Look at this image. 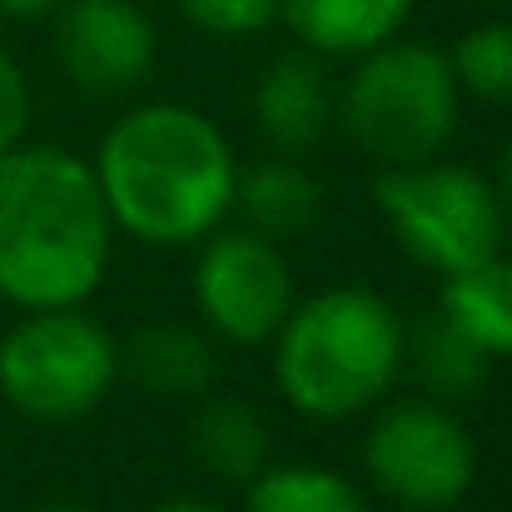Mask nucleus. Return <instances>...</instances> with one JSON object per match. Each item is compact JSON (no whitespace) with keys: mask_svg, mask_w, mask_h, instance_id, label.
Listing matches in <instances>:
<instances>
[{"mask_svg":"<svg viewBox=\"0 0 512 512\" xmlns=\"http://www.w3.org/2000/svg\"><path fill=\"white\" fill-rule=\"evenodd\" d=\"M194 304L214 339L259 348L294 309V274L274 239L254 229H214L194 264Z\"/></svg>","mask_w":512,"mask_h":512,"instance_id":"8","label":"nucleus"},{"mask_svg":"<svg viewBox=\"0 0 512 512\" xmlns=\"http://www.w3.org/2000/svg\"><path fill=\"white\" fill-rule=\"evenodd\" d=\"M448 65L458 75V90L493 105H512V20H483L463 30L448 50Z\"/></svg>","mask_w":512,"mask_h":512,"instance_id":"18","label":"nucleus"},{"mask_svg":"<svg viewBox=\"0 0 512 512\" xmlns=\"http://www.w3.org/2000/svg\"><path fill=\"white\" fill-rule=\"evenodd\" d=\"M319 204H324L319 179L294 160H264V165L239 170V179H234V209L249 219L254 234H264L274 244L314 229Z\"/></svg>","mask_w":512,"mask_h":512,"instance_id":"12","label":"nucleus"},{"mask_svg":"<svg viewBox=\"0 0 512 512\" xmlns=\"http://www.w3.org/2000/svg\"><path fill=\"white\" fill-rule=\"evenodd\" d=\"M25 125H30V85L25 70L0 50V155L25 140Z\"/></svg>","mask_w":512,"mask_h":512,"instance_id":"20","label":"nucleus"},{"mask_svg":"<svg viewBox=\"0 0 512 512\" xmlns=\"http://www.w3.org/2000/svg\"><path fill=\"white\" fill-rule=\"evenodd\" d=\"M120 378V343L80 309H25L0 339V398L35 423H75Z\"/></svg>","mask_w":512,"mask_h":512,"instance_id":"6","label":"nucleus"},{"mask_svg":"<svg viewBox=\"0 0 512 512\" xmlns=\"http://www.w3.org/2000/svg\"><path fill=\"white\" fill-rule=\"evenodd\" d=\"M155 25L135 0H60L55 60L90 95H125L155 70Z\"/></svg>","mask_w":512,"mask_h":512,"instance_id":"9","label":"nucleus"},{"mask_svg":"<svg viewBox=\"0 0 512 512\" xmlns=\"http://www.w3.org/2000/svg\"><path fill=\"white\" fill-rule=\"evenodd\" d=\"M155 512H224V508H214V503H204V498H174V503H160Z\"/></svg>","mask_w":512,"mask_h":512,"instance_id":"23","label":"nucleus"},{"mask_svg":"<svg viewBox=\"0 0 512 512\" xmlns=\"http://www.w3.org/2000/svg\"><path fill=\"white\" fill-rule=\"evenodd\" d=\"M498 199H503V214L512 219V140L503 150V179H498Z\"/></svg>","mask_w":512,"mask_h":512,"instance_id":"22","label":"nucleus"},{"mask_svg":"<svg viewBox=\"0 0 512 512\" xmlns=\"http://www.w3.org/2000/svg\"><path fill=\"white\" fill-rule=\"evenodd\" d=\"M413 368H418V378L428 383V393H433L438 403H453V398H473V393L488 383L493 358L468 339L458 324H448V319L438 314V319L418 334V343H413Z\"/></svg>","mask_w":512,"mask_h":512,"instance_id":"17","label":"nucleus"},{"mask_svg":"<svg viewBox=\"0 0 512 512\" xmlns=\"http://www.w3.org/2000/svg\"><path fill=\"white\" fill-rule=\"evenodd\" d=\"M40 512H95V508H85V503H50V508H40Z\"/></svg>","mask_w":512,"mask_h":512,"instance_id":"24","label":"nucleus"},{"mask_svg":"<svg viewBox=\"0 0 512 512\" xmlns=\"http://www.w3.org/2000/svg\"><path fill=\"white\" fill-rule=\"evenodd\" d=\"M458 75L443 50L413 40H383L358 55L343 85V130L353 145L398 170L433 160L458 130Z\"/></svg>","mask_w":512,"mask_h":512,"instance_id":"4","label":"nucleus"},{"mask_svg":"<svg viewBox=\"0 0 512 512\" xmlns=\"http://www.w3.org/2000/svg\"><path fill=\"white\" fill-rule=\"evenodd\" d=\"M373 204L383 209L393 239L433 274H463L493 254H503L508 214L498 184L468 165H398L373 184Z\"/></svg>","mask_w":512,"mask_h":512,"instance_id":"5","label":"nucleus"},{"mask_svg":"<svg viewBox=\"0 0 512 512\" xmlns=\"http://www.w3.org/2000/svg\"><path fill=\"white\" fill-rule=\"evenodd\" d=\"M488 358H512V259L493 254L463 274L443 279V309Z\"/></svg>","mask_w":512,"mask_h":512,"instance_id":"13","label":"nucleus"},{"mask_svg":"<svg viewBox=\"0 0 512 512\" xmlns=\"http://www.w3.org/2000/svg\"><path fill=\"white\" fill-rule=\"evenodd\" d=\"M184 10L189 25H199L204 35H224V40H249L259 30H269L279 20L284 0H174Z\"/></svg>","mask_w":512,"mask_h":512,"instance_id":"19","label":"nucleus"},{"mask_svg":"<svg viewBox=\"0 0 512 512\" xmlns=\"http://www.w3.org/2000/svg\"><path fill=\"white\" fill-rule=\"evenodd\" d=\"M269 343L284 403L314 423L373 413L408 358L398 309L363 284H339L294 304Z\"/></svg>","mask_w":512,"mask_h":512,"instance_id":"3","label":"nucleus"},{"mask_svg":"<svg viewBox=\"0 0 512 512\" xmlns=\"http://www.w3.org/2000/svg\"><path fill=\"white\" fill-rule=\"evenodd\" d=\"M254 125L279 155L314 150L334 125V90L314 50L279 55L254 85Z\"/></svg>","mask_w":512,"mask_h":512,"instance_id":"10","label":"nucleus"},{"mask_svg":"<svg viewBox=\"0 0 512 512\" xmlns=\"http://www.w3.org/2000/svg\"><path fill=\"white\" fill-rule=\"evenodd\" d=\"M413 0H284L279 15L314 55H363L393 40Z\"/></svg>","mask_w":512,"mask_h":512,"instance_id":"11","label":"nucleus"},{"mask_svg":"<svg viewBox=\"0 0 512 512\" xmlns=\"http://www.w3.org/2000/svg\"><path fill=\"white\" fill-rule=\"evenodd\" d=\"M55 10H60V0H0V15L5 20H45Z\"/></svg>","mask_w":512,"mask_h":512,"instance_id":"21","label":"nucleus"},{"mask_svg":"<svg viewBox=\"0 0 512 512\" xmlns=\"http://www.w3.org/2000/svg\"><path fill=\"white\" fill-rule=\"evenodd\" d=\"M130 368L150 393L194 398L214 378V348L204 334H194L184 324H155L130 339Z\"/></svg>","mask_w":512,"mask_h":512,"instance_id":"16","label":"nucleus"},{"mask_svg":"<svg viewBox=\"0 0 512 512\" xmlns=\"http://www.w3.org/2000/svg\"><path fill=\"white\" fill-rule=\"evenodd\" d=\"M269 423L254 403L244 398H214L199 418H194V453L204 458V468L224 483H249L264 463H269Z\"/></svg>","mask_w":512,"mask_h":512,"instance_id":"14","label":"nucleus"},{"mask_svg":"<svg viewBox=\"0 0 512 512\" xmlns=\"http://www.w3.org/2000/svg\"><path fill=\"white\" fill-rule=\"evenodd\" d=\"M115 219L95 170L50 145L0 155V299L25 309H80L110 269Z\"/></svg>","mask_w":512,"mask_h":512,"instance_id":"2","label":"nucleus"},{"mask_svg":"<svg viewBox=\"0 0 512 512\" xmlns=\"http://www.w3.org/2000/svg\"><path fill=\"white\" fill-rule=\"evenodd\" d=\"M368 483L403 512H453L478 483V443L438 398L378 403L363 433Z\"/></svg>","mask_w":512,"mask_h":512,"instance_id":"7","label":"nucleus"},{"mask_svg":"<svg viewBox=\"0 0 512 512\" xmlns=\"http://www.w3.org/2000/svg\"><path fill=\"white\" fill-rule=\"evenodd\" d=\"M95 184L115 229L140 244H199L234 209V150L224 130L189 105H140L110 125L95 150Z\"/></svg>","mask_w":512,"mask_h":512,"instance_id":"1","label":"nucleus"},{"mask_svg":"<svg viewBox=\"0 0 512 512\" xmlns=\"http://www.w3.org/2000/svg\"><path fill=\"white\" fill-rule=\"evenodd\" d=\"M244 512H373V503L334 468L264 463L244 483Z\"/></svg>","mask_w":512,"mask_h":512,"instance_id":"15","label":"nucleus"}]
</instances>
